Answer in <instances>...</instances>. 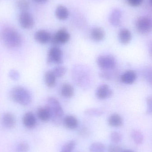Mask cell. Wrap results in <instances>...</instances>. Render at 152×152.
I'll return each mask as SVG.
<instances>
[{"label": "cell", "mask_w": 152, "mask_h": 152, "mask_svg": "<svg viewBox=\"0 0 152 152\" xmlns=\"http://www.w3.org/2000/svg\"><path fill=\"white\" fill-rule=\"evenodd\" d=\"M46 106L50 111L51 119L53 124L57 126L61 125L64 118V112L59 101L54 97H49Z\"/></svg>", "instance_id": "cell-1"}, {"label": "cell", "mask_w": 152, "mask_h": 152, "mask_svg": "<svg viewBox=\"0 0 152 152\" xmlns=\"http://www.w3.org/2000/svg\"><path fill=\"white\" fill-rule=\"evenodd\" d=\"M1 38L4 43L9 48H17L20 47L22 43L21 36L12 28H4L1 33Z\"/></svg>", "instance_id": "cell-2"}, {"label": "cell", "mask_w": 152, "mask_h": 152, "mask_svg": "<svg viewBox=\"0 0 152 152\" xmlns=\"http://www.w3.org/2000/svg\"><path fill=\"white\" fill-rule=\"evenodd\" d=\"M11 99L21 105H29L32 101V95L28 89L21 86L13 88L10 93Z\"/></svg>", "instance_id": "cell-3"}, {"label": "cell", "mask_w": 152, "mask_h": 152, "mask_svg": "<svg viewBox=\"0 0 152 152\" xmlns=\"http://www.w3.org/2000/svg\"><path fill=\"white\" fill-rule=\"evenodd\" d=\"M96 63L100 68L104 70H109L115 68L117 61L112 55H103L97 58Z\"/></svg>", "instance_id": "cell-4"}, {"label": "cell", "mask_w": 152, "mask_h": 152, "mask_svg": "<svg viewBox=\"0 0 152 152\" xmlns=\"http://www.w3.org/2000/svg\"><path fill=\"white\" fill-rule=\"evenodd\" d=\"M62 61V52L59 47L54 46L50 49L48 52L47 57V63L48 64H61Z\"/></svg>", "instance_id": "cell-5"}, {"label": "cell", "mask_w": 152, "mask_h": 152, "mask_svg": "<svg viewBox=\"0 0 152 152\" xmlns=\"http://www.w3.org/2000/svg\"><path fill=\"white\" fill-rule=\"evenodd\" d=\"M136 28L140 34H147L151 31V21L147 17H140L136 22Z\"/></svg>", "instance_id": "cell-6"}, {"label": "cell", "mask_w": 152, "mask_h": 152, "mask_svg": "<svg viewBox=\"0 0 152 152\" xmlns=\"http://www.w3.org/2000/svg\"><path fill=\"white\" fill-rule=\"evenodd\" d=\"M70 39V35L66 29L62 28L58 30L56 34L51 37V42L54 45L65 44Z\"/></svg>", "instance_id": "cell-7"}, {"label": "cell", "mask_w": 152, "mask_h": 152, "mask_svg": "<svg viewBox=\"0 0 152 152\" xmlns=\"http://www.w3.org/2000/svg\"><path fill=\"white\" fill-rule=\"evenodd\" d=\"M19 22L21 26L26 29H31L35 24L34 17L28 11L21 12L19 16Z\"/></svg>", "instance_id": "cell-8"}, {"label": "cell", "mask_w": 152, "mask_h": 152, "mask_svg": "<svg viewBox=\"0 0 152 152\" xmlns=\"http://www.w3.org/2000/svg\"><path fill=\"white\" fill-rule=\"evenodd\" d=\"M113 92L111 88L106 84L100 85L96 91V97L100 100H104L112 96Z\"/></svg>", "instance_id": "cell-9"}, {"label": "cell", "mask_w": 152, "mask_h": 152, "mask_svg": "<svg viewBox=\"0 0 152 152\" xmlns=\"http://www.w3.org/2000/svg\"><path fill=\"white\" fill-rule=\"evenodd\" d=\"M51 37L48 31L43 29L38 30L34 34L35 40L42 44H46L50 42Z\"/></svg>", "instance_id": "cell-10"}, {"label": "cell", "mask_w": 152, "mask_h": 152, "mask_svg": "<svg viewBox=\"0 0 152 152\" xmlns=\"http://www.w3.org/2000/svg\"><path fill=\"white\" fill-rule=\"evenodd\" d=\"M23 125L28 129H33L37 124V119L33 113L29 112L25 113L22 119Z\"/></svg>", "instance_id": "cell-11"}, {"label": "cell", "mask_w": 152, "mask_h": 152, "mask_svg": "<svg viewBox=\"0 0 152 152\" xmlns=\"http://www.w3.org/2000/svg\"><path fill=\"white\" fill-rule=\"evenodd\" d=\"M122 17L121 10L116 9L112 11L109 16V21L114 26H118L120 24Z\"/></svg>", "instance_id": "cell-12"}, {"label": "cell", "mask_w": 152, "mask_h": 152, "mask_svg": "<svg viewBox=\"0 0 152 152\" xmlns=\"http://www.w3.org/2000/svg\"><path fill=\"white\" fill-rule=\"evenodd\" d=\"M137 75L134 71L129 70L126 71L122 75L121 80L124 84L131 85L136 80Z\"/></svg>", "instance_id": "cell-13"}, {"label": "cell", "mask_w": 152, "mask_h": 152, "mask_svg": "<svg viewBox=\"0 0 152 152\" xmlns=\"http://www.w3.org/2000/svg\"><path fill=\"white\" fill-rule=\"evenodd\" d=\"M109 125L113 127H120L123 125V120L122 117L117 113H113L108 118Z\"/></svg>", "instance_id": "cell-14"}, {"label": "cell", "mask_w": 152, "mask_h": 152, "mask_svg": "<svg viewBox=\"0 0 152 152\" xmlns=\"http://www.w3.org/2000/svg\"><path fill=\"white\" fill-rule=\"evenodd\" d=\"M62 123L66 128L73 129L78 126V121L76 118L72 115H68L64 118Z\"/></svg>", "instance_id": "cell-15"}, {"label": "cell", "mask_w": 152, "mask_h": 152, "mask_svg": "<svg viewBox=\"0 0 152 152\" xmlns=\"http://www.w3.org/2000/svg\"><path fill=\"white\" fill-rule=\"evenodd\" d=\"M2 121L4 126L8 129L12 128L16 123L14 116L10 113H6L4 114Z\"/></svg>", "instance_id": "cell-16"}, {"label": "cell", "mask_w": 152, "mask_h": 152, "mask_svg": "<svg viewBox=\"0 0 152 152\" xmlns=\"http://www.w3.org/2000/svg\"><path fill=\"white\" fill-rule=\"evenodd\" d=\"M118 37L122 44L127 45L132 40V34L129 29L123 28L120 31Z\"/></svg>", "instance_id": "cell-17"}, {"label": "cell", "mask_w": 152, "mask_h": 152, "mask_svg": "<svg viewBox=\"0 0 152 152\" xmlns=\"http://www.w3.org/2000/svg\"><path fill=\"white\" fill-rule=\"evenodd\" d=\"M55 15L58 19L61 20H65L68 17L69 12L65 6L59 5L55 10Z\"/></svg>", "instance_id": "cell-18"}, {"label": "cell", "mask_w": 152, "mask_h": 152, "mask_svg": "<svg viewBox=\"0 0 152 152\" xmlns=\"http://www.w3.org/2000/svg\"><path fill=\"white\" fill-rule=\"evenodd\" d=\"M37 116L38 118L43 122H46L51 119L50 111L46 106L38 108L37 110Z\"/></svg>", "instance_id": "cell-19"}, {"label": "cell", "mask_w": 152, "mask_h": 152, "mask_svg": "<svg viewBox=\"0 0 152 152\" xmlns=\"http://www.w3.org/2000/svg\"><path fill=\"white\" fill-rule=\"evenodd\" d=\"M91 36V37L94 41L100 42L104 39L105 37V33L102 28L96 27L92 29Z\"/></svg>", "instance_id": "cell-20"}, {"label": "cell", "mask_w": 152, "mask_h": 152, "mask_svg": "<svg viewBox=\"0 0 152 152\" xmlns=\"http://www.w3.org/2000/svg\"><path fill=\"white\" fill-rule=\"evenodd\" d=\"M45 81L46 86L49 88H52L55 86L56 84V77L52 71L49 70L45 75Z\"/></svg>", "instance_id": "cell-21"}, {"label": "cell", "mask_w": 152, "mask_h": 152, "mask_svg": "<svg viewBox=\"0 0 152 152\" xmlns=\"http://www.w3.org/2000/svg\"><path fill=\"white\" fill-rule=\"evenodd\" d=\"M61 94L65 98H71L74 94V88L70 84L65 83L62 86Z\"/></svg>", "instance_id": "cell-22"}, {"label": "cell", "mask_w": 152, "mask_h": 152, "mask_svg": "<svg viewBox=\"0 0 152 152\" xmlns=\"http://www.w3.org/2000/svg\"><path fill=\"white\" fill-rule=\"evenodd\" d=\"M131 137L134 142L137 145L142 144L143 142V135L139 130L137 129L133 130L131 133Z\"/></svg>", "instance_id": "cell-23"}, {"label": "cell", "mask_w": 152, "mask_h": 152, "mask_svg": "<svg viewBox=\"0 0 152 152\" xmlns=\"http://www.w3.org/2000/svg\"><path fill=\"white\" fill-rule=\"evenodd\" d=\"M105 146L102 143L100 142H95L93 143L89 147L90 152H104Z\"/></svg>", "instance_id": "cell-24"}, {"label": "cell", "mask_w": 152, "mask_h": 152, "mask_svg": "<svg viewBox=\"0 0 152 152\" xmlns=\"http://www.w3.org/2000/svg\"><path fill=\"white\" fill-rule=\"evenodd\" d=\"M17 8L22 12L27 11L29 8L28 0H17L16 2Z\"/></svg>", "instance_id": "cell-25"}, {"label": "cell", "mask_w": 152, "mask_h": 152, "mask_svg": "<svg viewBox=\"0 0 152 152\" xmlns=\"http://www.w3.org/2000/svg\"><path fill=\"white\" fill-rule=\"evenodd\" d=\"M84 114L87 116L91 117H99L104 114V112L98 108H91L87 109L84 111Z\"/></svg>", "instance_id": "cell-26"}, {"label": "cell", "mask_w": 152, "mask_h": 152, "mask_svg": "<svg viewBox=\"0 0 152 152\" xmlns=\"http://www.w3.org/2000/svg\"><path fill=\"white\" fill-rule=\"evenodd\" d=\"M76 143L74 140L68 141L62 146L61 152H72L76 147Z\"/></svg>", "instance_id": "cell-27"}, {"label": "cell", "mask_w": 152, "mask_h": 152, "mask_svg": "<svg viewBox=\"0 0 152 152\" xmlns=\"http://www.w3.org/2000/svg\"><path fill=\"white\" fill-rule=\"evenodd\" d=\"M56 77H63L67 72V68L63 66H58L52 70Z\"/></svg>", "instance_id": "cell-28"}, {"label": "cell", "mask_w": 152, "mask_h": 152, "mask_svg": "<svg viewBox=\"0 0 152 152\" xmlns=\"http://www.w3.org/2000/svg\"><path fill=\"white\" fill-rule=\"evenodd\" d=\"M110 138L113 143L118 144L122 141V135L119 132L114 131L111 134Z\"/></svg>", "instance_id": "cell-29"}, {"label": "cell", "mask_w": 152, "mask_h": 152, "mask_svg": "<svg viewBox=\"0 0 152 152\" xmlns=\"http://www.w3.org/2000/svg\"><path fill=\"white\" fill-rule=\"evenodd\" d=\"M29 149V145L25 142L19 143L17 147V151L18 152H27Z\"/></svg>", "instance_id": "cell-30"}, {"label": "cell", "mask_w": 152, "mask_h": 152, "mask_svg": "<svg viewBox=\"0 0 152 152\" xmlns=\"http://www.w3.org/2000/svg\"><path fill=\"white\" fill-rule=\"evenodd\" d=\"M79 134L84 138L88 137L90 135V131L85 127H82L79 130Z\"/></svg>", "instance_id": "cell-31"}, {"label": "cell", "mask_w": 152, "mask_h": 152, "mask_svg": "<svg viewBox=\"0 0 152 152\" xmlns=\"http://www.w3.org/2000/svg\"><path fill=\"white\" fill-rule=\"evenodd\" d=\"M100 77L107 80H110L112 78V75L107 70H104L103 72H100L99 74Z\"/></svg>", "instance_id": "cell-32"}, {"label": "cell", "mask_w": 152, "mask_h": 152, "mask_svg": "<svg viewBox=\"0 0 152 152\" xmlns=\"http://www.w3.org/2000/svg\"><path fill=\"white\" fill-rule=\"evenodd\" d=\"M124 150L120 146L111 145L108 147V152H122Z\"/></svg>", "instance_id": "cell-33"}, {"label": "cell", "mask_w": 152, "mask_h": 152, "mask_svg": "<svg viewBox=\"0 0 152 152\" xmlns=\"http://www.w3.org/2000/svg\"><path fill=\"white\" fill-rule=\"evenodd\" d=\"M9 76L12 80H17L19 78L20 75L17 70L12 69L9 72Z\"/></svg>", "instance_id": "cell-34"}, {"label": "cell", "mask_w": 152, "mask_h": 152, "mask_svg": "<svg viewBox=\"0 0 152 152\" xmlns=\"http://www.w3.org/2000/svg\"><path fill=\"white\" fill-rule=\"evenodd\" d=\"M128 3L133 7H138L140 6L143 0H127Z\"/></svg>", "instance_id": "cell-35"}, {"label": "cell", "mask_w": 152, "mask_h": 152, "mask_svg": "<svg viewBox=\"0 0 152 152\" xmlns=\"http://www.w3.org/2000/svg\"><path fill=\"white\" fill-rule=\"evenodd\" d=\"M147 102V109L146 113L147 114H151L152 111V98L151 97H148L146 100Z\"/></svg>", "instance_id": "cell-36"}, {"label": "cell", "mask_w": 152, "mask_h": 152, "mask_svg": "<svg viewBox=\"0 0 152 152\" xmlns=\"http://www.w3.org/2000/svg\"><path fill=\"white\" fill-rule=\"evenodd\" d=\"M35 2L39 4H44L46 3L48 0H33Z\"/></svg>", "instance_id": "cell-37"}, {"label": "cell", "mask_w": 152, "mask_h": 152, "mask_svg": "<svg viewBox=\"0 0 152 152\" xmlns=\"http://www.w3.org/2000/svg\"><path fill=\"white\" fill-rule=\"evenodd\" d=\"M122 152H134L133 151H131V150H125L123 151Z\"/></svg>", "instance_id": "cell-38"}]
</instances>
